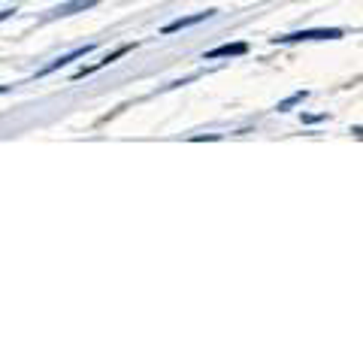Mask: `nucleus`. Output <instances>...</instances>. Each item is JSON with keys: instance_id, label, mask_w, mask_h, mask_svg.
Masks as SVG:
<instances>
[{"instance_id": "nucleus-1", "label": "nucleus", "mask_w": 363, "mask_h": 363, "mask_svg": "<svg viewBox=\"0 0 363 363\" xmlns=\"http://www.w3.org/2000/svg\"><path fill=\"white\" fill-rule=\"evenodd\" d=\"M345 33L339 28H315V30H297V33H285L276 37L272 43H312V40H342Z\"/></svg>"}, {"instance_id": "nucleus-2", "label": "nucleus", "mask_w": 363, "mask_h": 363, "mask_svg": "<svg viewBox=\"0 0 363 363\" xmlns=\"http://www.w3.org/2000/svg\"><path fill=\"white\" fill-rule=\"evenodd\" d=\"M88 52H94V43H85V45H79V49H73V52L61 55V58H55L49 67H43V70H40V76H49V73H55V70H61V67L73 64V61H79V58H85Z\"/></svg>"}, {"instance_id": "nucleus-3", "label": "nucleus", "mask_w": 363, "mask_h": 363, "mask_svg": "<svg viewBox=\"0 0 363 363\" xmlns=\"http://www.w3.org/2000/svg\"><path fill=\"white\" fill-rule=\"evenodd\" d=\"M215 16V9H206V13H197V16H185V18H176V21H169V25L161 28L164 37H169V33H176V30H185V28H194L200 25V21H209Z\"/></svg>"}, {"instance_id": "nucleus-4", "label": "nucleus", "mask_w": 363, "mask_h": 363, "mask_svg": "<svg viewBox=\"0 0 363 363\" xmlns=\"http://www.w3.org/2000/svg\"><path fill=\"white\" fill-rule=\"evenodd\" d=\"M248 52V43H224L218 49H212L203 55V61H215V58H240V55Z\"/></svg>"}, {"instance_id": "nucleus-5", "label": "nucleus", "mask_w": 363, "mask_h": 363, "mask_svg": "<svg viewBox=\"0 0 363 363\" xmlns=\"http://www.w3.org/2000/svg\"><path fill=\"white\" fill-rule=\"evenodd\" d=\"M100 0H70V4H61L52 9V18H64V16H76V13H85V9H94Z\"/></svg>"}, {"instance_id": "nucleus-6", "label": "nucleus", "mask_w": 363, "mask_h": 363, "mask_svg": "<svg viewBox=\"0 0 363 363\" xmlns=\"http://www.w3.org/2000/svg\"><path fill=\"white\" fill-rule=\"evenodd\" d=\"M306 97H309V94H306V91H297V94H291V97H285V100H281V104H279L276 109H279V112H288V109H294L297 104H303Z\"/></svg>"}, {"instance_id": "nucleus-7", "label": "nucleus", "mask_w": 363, "mask_h": 363, "mask_svg": "<svg viewBox=\"0 0 363 363\" xmlns=\"http://www.w3.org/2000/svg\"><path fill=\"white\" fill-rule=\"evenodd\" d=\"M194 143H203V140H221V133H197V136H191Z\"/></svg>"}, {"instance_id": "nucleus-8", "label": "nucleus", "mask_w": 363, "mask_h": 363, "mask_svg": "<svg viewBox=\"0 0 363 363\" xmlns=\"http://www.w3.org/2000/svg\"><path fill=\"white\" fill-rule=\"evenodd\" d=\"M324 118H327V112H324V116H303L306 124H315V121H324Z\"/></svg>"}, {"instance_id": "nucleus-9", "label": "nucleus", "mask_w": 363, "mask_h": 363, "mask_svg": "<svg viewBox=\"0 0 363 363\" xmlns=\"http://www.w3.org/2000/svg\"><path fill=\"white\" fill-rule=\"evenodd\" d=\"M13 13H16V9H4V13H0V21H6V18H13Z\"/></svg>"}, {"instance_id": "nucleus-10", "label": "nucleus", "mask_w": 363, "mask_h": 363, "mask_svg": "<svg viewBox=\"0 0 363 363\" xmlns=\"http://www.w3.org/2000/svg\"><path fill=\"white\" fill-rule=\"evenodd\" d=\"M6 91H9V88H6V85H0V94H6Z\"/></svg>"}]
</instances>
